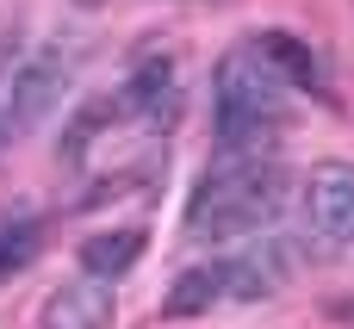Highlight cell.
Masks as SVG:
<instances>
[{"mask_svg": "<svg viewBox=\"0 0 354 329\" xmlns=\"http://www.w3.org/2000/svg\"><path fill=\"white\" fill-rule=\"evenodd\" d=\"M280 205H286V168L261 149H224V162L187 199V236L199 243L249 236V230H268Z\"/></svg>", "mask_w": 354, "mask_h": 329, "instance_id": "cell-1", "label": "cell"}, {"mask_svg": "<svg viewBox=\"0 0 354 329\" xmlns=\"http://www.w3.org/2000/svg\"><path fill=\"white\" fill-rule=\"evenodd\" d=\"M286 81L243 44L212 68V131L224 149H261L268 131H280L286 118Z\"/></svg>", "mask_w": 354, "mask_h": 329, "instance_id": "cell-2", "label": "cell"}, {"mask_svg": "<svg viewBox=\"0 0 354 329\" xmlns=\"http://www.w3.org/2000/svg\"><path fill=\"white\" fill-rule=\"evenodd\" d=\"M75 56H81L75 44H37V50H25L19 37L0 44V156L56 112V100L75 75Z\"/></svg>", "mask_w": 354, "mask_h": 329, "instance_id": "cell-3", "label": "cell"}, {"mask_svg": "<svg viewBox=\"0 0 354 329\" xmlns=\"http://www.w3.org/2000/svg\"><path fill=\"white\" fill-rule=\"evenodd\" d=\"M299 218L324 243H354V162H317L299 187Z\"/></svg>", "mask_w": 354, "mask_h": 329, "instance_id": "cell-4", "label": "cell"}, {"mask_svg": "<svg viewBox=\"0 0 354 329\" xmlns=\"http://www.w3.org/2000/svg\"><path fill=\"white\" fill-rule=\"evenodd\" d=\"M292 280H299V243L280 236H261L236 261H224V299H274Z\"/></svg>", "mask_w": 354, "mask_h": 329, "instance_id": "cell-5", "label": "cell"}, {"mask_svg": "<svg viewBox=\"0 0 354 329\" xmlns=\"http://www.w3.org/2000/svg\"><path fill=\"white\" fill-rule=\"evenodd\" d=\"M118 112L137 118V124H149V131H168L174 112H180V68H174V56L137 62L131 81L118 87Z\"/></svg>", "mask_w": 354, "mask_h": 329, "instance_id": "cell-6", "label": "cell"}, {"mask_svg": "<svg viewBox=\"0 0 354 329\" xmlns=\"http://www.w3.org/2000/svg\"><path fill=\"white\" fill-rule=\"evenodd\" d=\"M44 329H112L118 323V292L112 280H93V274H75L62 280L50 299H44Z\"/></svg>", "mask_w": 354, "mask_h": 329, "instance_id": "cell-7", "label": "cell"}, {"mask_svg": "<svg viewBox=\"0 0 354 329\" xmlns=\"http://www.w3.org/2000/svg\"><path fill=\"white\" fill-rule=\"evenodd\" d=\"M137 261H143V230H137V224L100 230V236L81 243V274H93V280H124Z\"/></svg>", "mask_w": 354, "mask_h": 329, "instance_id": "cell-8", "label": "cell"}, {"mask_svg": "<svg viewBox=\"0 0 354 329\" xmlns=\"http://www.w3.org/2000/svg\"><path fill=\"white\" fill-rule=\"evenodd\" d=\"M286 87H324V68H317V56H311V44H299L292 31H261L255 44H249Z\"/></svg>", "mask_w": 354, "mask_h": 329, "instance_id": "cell-9", "label": "cell"}, {"mask_svg": "<svg viewBox=\"0 0 354 329\" xmlns=\"http://www.w3.org/2000/svg\"><path fill=\"white\" fill-rule=\"evenodd\" d=\"M218 299H224V261H199V267H187V274L168 286V299H162V317L187 323V317H205Z\"/></svg>", "mask_w": 354, "mask_h": 329, "instance_id": "cell-10", "label": "cell"}, {"mask_svg": "<svg viewBox=\"0 0 354 329\" xmlns=\"http://www.w3.org/2000/svg\"><path fill=\"white\" fill-rule=\"evenodd\" d=\"M44 249V218L37 212H0V286L25 274Z\"/></svg>", "mask_w": 354, "mask_h": 329, "instance_id": "cell-11", "label": "cell"}, {"mask_svg": "<svg viewBox=\"0 0 354 329\" xmlns=\"http://www.w3.org/2000/svg\"><path fill=\"white\" fill-rule=\"evenodd\" d=\"M87 6H93V0H87Z\"/></svg>", "mask_w": 354, "mask_h": 329, "instance_id": "cell-12", "label": "cell"}]
</instances>
